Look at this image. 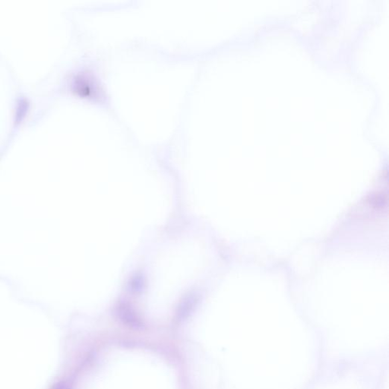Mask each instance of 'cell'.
Here are the masks:
<instances>
[{
  "label": "cell",
  "instance_id": "cell-2",
  "mask_svg": "<svg viewBox=\"0 0 389 389\" xmlns=\"http://www.w3.org/2000/svg\"><path fill=\"white\" fill-rule=\"evenodd\" d=\"M198 297L196 294L190 293L184 297L179 305L177 311V316L179 319H184L186 317L188 314H190L191 311L196 306L197 303Z\"/></svg>",
  "mask_w": 389,
  "mask_h": 389
},
{
  "label": "cell",
  "instance_id": "cell-1",
  "mask_svg": "<svg viewBox=\"0 0 389 389\" xmlns=\"http://www.w3.org/2000/svg\"><path fill=\"white\" fill-rule=\"evenodd\" d=\"M117 315L120 320L130 328L139 329L143 327L142 321L128 304L120 303L117 307Z\"/></svg>",
  "mask_w": 389,
  "mask_h": 389
},
{
  "label": "cell",
  "instance_id": "cell-3",
  "mask_svg": "<svg viewBox=\"0 0 389 389\" xmlns=\"http://www.w3.org/2000/svg\"><path fill=\"white\" fill-rule=\"evenodd\" d=\"M141 277L142 276H141V275H136V276H135V278H132V281L130 283V287L132 290L138 291V290H141L143 284H144Z\"/></svg>",
  "mask_w": 389,
  "mask_h": 389
},
{
  "label": "cell",
  "instance_id": "cell-4",
  "mask_svg": "<svg viewBox=\"0 0 389 389\" xmlns=\"http://www.w3.org/2000/svg\"><path fill=\"white\" fill-rule=\"evenodd\" d=\"M50 389H71V387L65 381H59V382L54 384Z\"/></svg>",
  "mask_w": 389,
  "mask_h": 389
}]
</instances>
